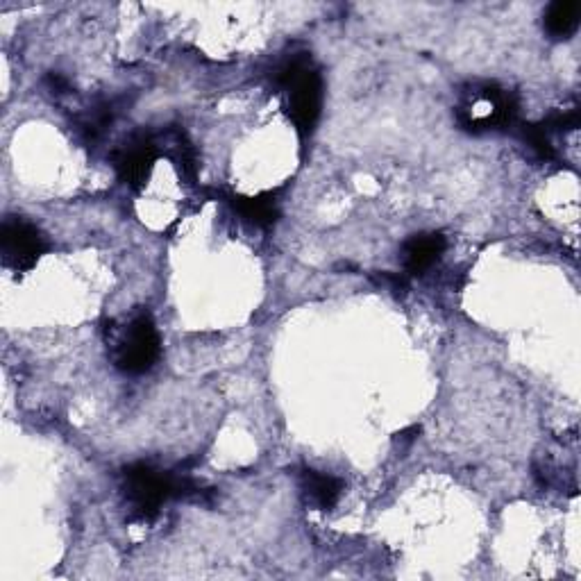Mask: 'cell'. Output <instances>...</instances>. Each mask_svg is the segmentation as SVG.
I'll list each match as a JSON object with an SVG mask.
<instances>
[{
    "instance_id": "1",
    "label": "cell",
    "mask_w": 581,
    "mask_h": 581,
    "mask_svg": "<svg viewBox=\"0 0 581 581\" xmlns=\"http://www.w3.org/2000/svg\"><path fill=\"white\" fill-rule=\"evenodd\" d=\"M280 84L289 98V114L300 134H311L321 119L323 80L307 60H293L280 71Z\"/></svg>"
},
{
    "instance_id": "2",
    "label": "cell",
    "mask_w": 581,
    "mask_h": 581,
    "mask_svg": "<svg viewBox=\"0 0 581 581\" xmlns=\"http://www.w3.org/2000/svg\"><path fill=\"white\" fill-rule=\"evenodd\" d=\"M178 491H182L180 482L146 466V463H137V466L125 470V498H128L134 516L141 520L155 518L162 504Z\"/></svg>"
},
{
    "instance_id": "3",
    "label": "cell",
    "mask_w": 581,
    "mask_h": 581,
    "mask_svg": "<svg viewBox=\"0 0 581 581\" xmlns=\"http://www.w3.org/2000/svg\"><path fill=\"white\" fill-rule=\"evenodd\" d=\"M159 357V334L153 316L137 314L125 327L116 345V366L128 375H141L155 366Z\"/></svg>"
},
{
    "instance_id": "4",
    "label": "cell",
    "mask_w": 581,
    "mask_h": 581,
    "mask_svg": "<svg viewBox=\"0 0 581 581\" xmlns=\"http://www.w3.org/2000/svg\"><path fill=\"white\" fill-rule=\"evenodd\" d=\"M46 241L35 225L23 218H7L0 230V255L3 264L16 273L30 271L44 255Z\"/></svg>"
},
{
    "instance_id": "5",
    "label": "cell",
    "mask_w": 581,
    "mask_h": 581,
    "mask_svg": "<svg viewBox=\"0 0 581 581\" xmlns=\"http://www.w3.org/2000/svg\"><path fill=\"white\" fill-rule=\"evenodd\" d=\"M157 159V148L155 143L141 137L132 139L130 143H125L121 148V153L116 155V171H119L121 180L132 189H139L148 182L150 173L155 168Z\"/></svg>"
},
{
    "instance_id": "6",
    "label": "cell",
    "mask_w": 581,
    "mask_h": 581,
    "mask_svg": "<svg viewBox=\"0 0 581 581\" xmlns=\"http://www.w3.org/2000/svg\"><path fill=\"white\" fill-rule=\"evenodd\" d=\"M445 239L441 234H420L404 246V268L409 275L425 273L443 255Z\"/></svg>"
},
{
    "instance_id": "7",
    "label": "cell",
    "mask_w": 581,
    "mask_h": 581,
    "mask_svg": "<svg viewBox=\"0 0 581 581\" xmlns=\"http://www.w3.org/2000/svg\"><path fill=\"white\" fill-rule=\"evenodd\" d=\"M343 486L336 477L316 473V470H305L302 473V493L318 509H332L341 498Z\"/></svg>"
},
{
    "instance_id": "8",
    "label": "cell",
    "mask_w": 581,
    "mask_h": 581,
    "mask_svg": "<svg viewBox=\"0 0 581 581\" xmlns=\"http://www.w3.org/2000/svg\"><path fill=\"white\" fill-rule=\"evenodd\" d=\"M579 28V5L557 0L545 12V30L552 39H570Z\"/></svg>"
},
{
    "instance_id": "9",
    "label": "cell",
    "mask_w": 581,
    "mask_h": 581,
    "mask_svg": "<svg viewBox=\"0 0 581 581\" xmlns=\"http://www.w3.org/2000/svg\"><path fill=\"white\" fill-rule=\"evenodd\" d=\"M234 207L239 209L241 216H246L250 223L259 227H268L277 221V205L271 196L257 198H234Z\"/></svg>"
},
{
    "instance_id": "10",
    "label": "cell",
    "mask_w": 581,
    "mask_h": 581,
    "mask_svg": "<svg viewBox=\"0 0 581 581\" xmlns=\"http://www.w3.org/2000/svg\"><path fill=\"white\" fill-rule=\"evenodd\" d=\"M48 84H50V89L55 91V94H66V89H69V82H66L62 75H50Z\"/></svg>"
},
{
    "instance_id": "11",
    "label": "cell",
    "mask_w": 581,
    "mask_h": 581,
    "mask_svg": "<svg viewBox=\"0 0 581 581\" xmlns=\"http://www.w3.org/2000/svg\"><path fill=\"white\" fill-rule=\"evenodd\" d=\"M420 434V427H409V429H404L402 434H398V441L402 443H411L416 439V436Z\"/></svg>"
}]
</instances>
